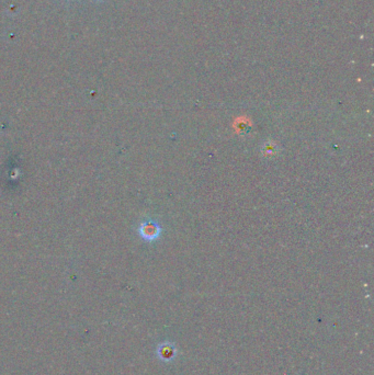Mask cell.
<instances>
[{
	"instance_id": "6da1fadb",
	"label": "cell",
	"mask_w": 374,
	"mask_h": 375,
	"mask_svg": "<svg viewBox=\"0 0 374 375\" xmlns=\"http://www.w3.org/2000/svg\"><path fill=\"white\" fill-rule=\"evenodd\" d=\"M162 233V228L159 225L154 221L144 222L141 227H139V234L147 242L155 241L159 237V235Z\"/></svg>"
},
{
	"instance_id": "7a4b0ae2",
	"label": "cell",
	"mask_w": 374,
	"mask_h": 375,
	"mask_svg": "<svg viewBox=\"0 0 374 375\" xmlns=\"http://www.w3.org/2000/svg\"><path fill=\"white\" fill-rule=\"evenodd\" d=\"M174 354H176V349H174V346L171 343H164L158 348V356L161 357L162 360H165V361H169V360L173 359Z\"/></svg>"
}]
</instances>
